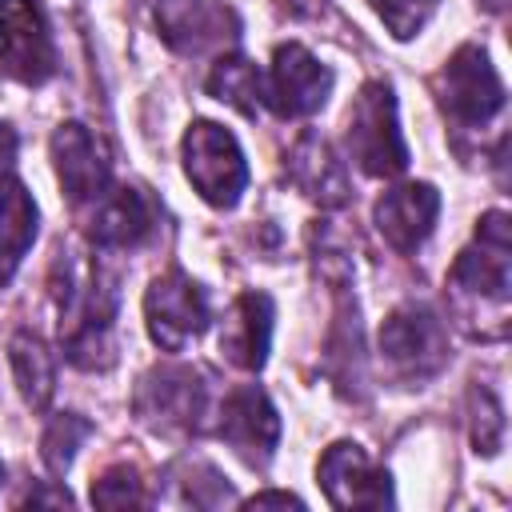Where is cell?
<instances>
[{
    "label": "cell",
    "instance_id": "9c48e42d",
    "mask_svg": "<svg viewBox=\"0 0 512 512\" xmlns=\"http://www.w3.org/2000/svg\"><path fill=\"white\" fill-rule=\"evenodd\" d=\"M316 476H320V484L336 508H384V504H392L388 472L376 468L360 444H348V440L332 444L320 456Z\"/></svg>",
    "mask_w": 512,
    "mask_h": 512
},
{
    "label": "cell",
    "instance_id": "d4e9b609",
    "mask_svg": "<svg viewBox=\"0 0 512 512\" xmlns=\"http://www.w3.org/2000/svg\"><path fill=\"white\" fill-rule=\"evenodd\" d=\"M484 4H488V8H504V0H484Z\"/></svg>",
    "mask_w": 512,
    "mask_h": 512
},
{
    "label": "cell",
    "instance_id": "6da1fadb",
    "mask_svg": "<svg viewBox=\"0 0 512 512\" xmlns=\"http://www.w3.org/2000/svg\"><path fill=\"white\" fill-rule=\"evenodd\" d=\"M348 152L368 176H396L408 168V144L396 124V100L388 84H364L348 112Z\"/></svg>",
    "mask_w": 512,
    "mask_h": 512
},
{
    "label": "cell",
    "instance_id": "e0dca14e",
    "mask_svg": "<svg viewBox=\"0 0 512 512\" xmlns=\"http://www.w3.org/2000/svg\"><path fill=\"white\" fill-rule=\"evenodd\" d=\"M288 168H292V180H296L312 200H320V204H328V208L348 200V176H344V164L336 160V152H332L320 136L304 132V136L296 140V148H292Z\"/></svg>",
    "mask_w": 512,
    "mask_h": 512
},
{
    "label": "cell",
    "instance_id": "ba28073f",
    "mask_svg": "<svg viewBox=\"0 0 512 512\" xmlns=\"http://www.w3.org/2000/svg\"><path fill=\"white\" fill-rule=\"evenodd\" d=\"M332 92V72L300 44H280L268 68L264 100L272 104L276 116H308L316 112Z\"/></svg>",
    "mask_w": 512,
    "mask_h": 512
},
{
    "label": "cell",
    "instance_id": "5bb4252c",
    "mask_svg": "<svg viewBox=\"0 0 512 512\" xmlns=\"http://www.w3.org/2000/svg\"><path fill=\"white\" fill-rule=\"evenodd\" d=\"M156 232V208L140 188H116L96 200L92 216V244L104 252L140 248Z\"/></svg>",
    "mask_w": 512,
    "mask_h": 512
},
{
    "label": "cell",
    "instance_id": "30bf717a",
    "mask_svg": "<svg viewBox=\"0 0 512 512\" xmlns=\"http://www.w3.org/2000/svg\"><path fill=\"white\" fill-rule=\"evenodd\" d=\"M52 156H56V172L64 192L76 204L100 200L112 184V160L108 148L100 144V136L84 124H60L52 136Z\"/></svg>",
    "mask_w": 512,
    "mask_h": 512
},
{
    "label": "cell",
    "instance_id": "2e32d148",
    "mask_svg": "<svg viewBox=\"0 0 512 512\" xmlns=\"http://www.w3.org/2000/svg\"><path fill=\"white\" fill-rule=\"evenodd\" d=\"M32 240H36V204L28 188L12 172H4L0 176V284L12 280Z\"/></svg>",
    "mask_w": 512,
    "mask_h": 512
},
{
    "label": "cell",
    "instance_id": "7402d4cb",
    "mask_svg": "<svg viewBox=\"0 0 512 512\" xmlns=\"http://www.w3.org/2000/svg\"><path fill=\"white\" fill-rule=\"evenodd\" d=\"M472 440L480 452H496L504 440V412L488 388H472Z\"/></svg>",
    "mask_w": 512,
    "mask_h": 512
},
{
    "label": "cell",
    "instance_id": "8fae6325",
    "mask_svg": "<svg viewBox=\"0 0 512 512\" xmlns=\"http://www.w3.org/2000/svg\"><path fill=\"white\" fill-rule=\"evenodd\" d=\"M216 432L252 464H264L280 440V416L272 408V400L256 388V384H244L236 392L224 396L220 404V420H216Z\"/></svg>",
    "mask_w": 512,
    "mask_h": 512
},
{
    "label": "cell",
    "instance_id": "ffe728a7",
    "mask_svg": "<svg viewBox=\"0 0 512 512\" xmlns=\"http://www.w3.org/2000/svg\"><path fill=\"white\" fill-rule=\"evenodd\" d=\"M92 504H100V508H144V504H152V496L144 492V480H140V472L136 468H128V464H116V468H108L96 484H92Z\"/></svg>",
    "mask_w": 512,
    "mask_h": 512
},
{
    "label": "cell",
    "instance_id": "4fadbf2b",
    "mask_svg": "<svg viewBox=\"0 0 512 512\" xmlns=\"http://www.w3.org/2000/svg\"><path fill=\"white\" fill-rule=\"evenodd\" d=\"M440 216V196L432 184H400L380 196L376 228L396 252H416Z\"/></svg>",
    "mask_w": 512,
    "mask_h": 512
},
{
    "label": "cell",
    "instance_id": "ac0fdd59",
    "mask_svg": "<svg viewBox=\"0 0 512 512\" xmlns=\"http://www.w3.org/2000/svg\"><path fill=\"white\" fill-rule=\"evenodd\" d=\"M8 356H12V372H16L24 400L32 408H44L56 392V364H52V352L44 348V340L32 332H16L8 340Z\"/></svg>",
    "mask_w": 512,
    "mask_h": 512
},
{
    "label": "cell",
    "instance_id": "3957f363",
    "mask_svg": "<svg viewBox=\"0 0 512 512\" xmlns=\"http://www.w3.org/2000/svg\"><path fill=\"white\" fill-rule=\"evenodd\" d=\"M380 352H384L388 368L400 380L420 384V380L436 376L448 364V332H444V320L428 304H404V308H396L384 320V328H380Z\"/></svg>",
    "mask_w": 512,
    "mask_h": 512
},
{
    "label": "cell",
    "instance_id": "7a4b0ae2",
    "mask_svg": "<svg viewBox=\"0 0 512 512\" xmlns=\"http://www.w3.org/2000/svg\"><path fill=\"white\" fill-rule=\"evenodd\" d=\"M184 172L192 188L216 208H232L248 184V164L236 136L212 120H196L184 132Z\"/></svg>",
    "mask_w": 512,
    "mask_h": 512
},
{
    "label": "cell",
    "instance_id": "484cf974",
    "mask_svg": "<svg viewBox=\"0 0 512 512\" xmlns=\"http://www.w3.org/2000/svg\"><path fill=\"white\" fill-rule=\"evenodd\" d=\"M0 480H4V464H0Z\"/></svg>",
    "mask_w": 512,
    "mask_h": 512
},
{
    "label": "cell",
    "instance_id": "9a60e30c",
    "mask_svg": "<svg viewBox=\"0 0 512 512\" xmlns=\"http://www.w3.org/2000/svg\"><path fill=\"white\" fill-rule=\"evenodd\" d=\"M268 340H272V300L264 292L236 296V304L228 308V320L220 328V352L236 368L256 372L268 356Z\"/></svg>",
    "mask_w": 512,
    "mask_h": 512
},
{
    "label": "cell",
    "instance_id": "cb8c5ba5",
    "mask_svg": "<svg viewBox=\"0 0 512 512\" xmlns=\"http://www.w3.org/2000/svg\"><path fill=\"white\" fill-rule=\"evenodd\" d=\"M252 504H300L296 496H288V492H268V496H256Z\"/></svg>",
    "mask_w": 512,
    "mask_h": 512
},
{
    "label": "cell",
    "instance_id": "7c38bea8",
    "mask_svg": "<svg viewBox=\"0 0 512 512\" xmlns=\"http://www.w3.org/2000/svg\"><path fill=\"white\" fill-rule=\"evenodd\" d=\"M156 24L176 52L220 48L236 36V16L220 0H160Z\"/></svg>",
    "mask_w": 512,
    "mask_h": 512
},
{
    "label": "cell",
    "instance_id": "5b68a950",
    "mask_svg": "<svg viewBox=\"0 0 512 512\" xmlns=\"http://www.w3.org/2000/svg\"><path fill=\"white\" fill-rule=\"evenodd\" d=\"M144 316H148L152 340L164 352H180L208 328V300L180 268H172L152 280L144 296Z\"/></svg>",
    "mask_w": 512,
    "mask_h": 512
},
{
    "label": "cell",
    "instance_id": "8992f818",
    "mask_svg": "<svg viewBox=\"0 0 512 512\" xmlns=\"http://www.w3.org/2000/svg\"><path fill=\"white\" fill-rule=\"evenodd\" d=\"M0 68L24 84L56 72V48L36 0H0Z\"/></svg>",
    "mask_w": 512,
    "mask_h": 512
},
{
    "label": "cell",
    "instance_id": "277c9868",
    "mask_svg": "<svg viewBox=\"0 0 512 512\" xmlns=\"http://www.w3.org/2000/svg\"><path fill=\"white\" fill-rule=\"evenodd\" d=\"M440 104L456 124H488L504 108V84L476 44H464L440 72Z\"/></svg>",
    "mask_w": 512,
    "mask_h": 512
},
{
    "label": "cell",
    "instance_id": "44dd1931",
    "mask_svg": "<svg viewBox=\"0 0 512 512\" xmlns=\"http://www.w3.org/2000/svg\"><path fill=\"white\" fill-rule=\"evenodd\" d=\"M84 436H88V424L80 416H56L52 428L44 432V464L52 472H64L72 464V452H76V444Z\"/></svg>",
    "mask_w": 512,
    "mask_h": 512
},
{
    "label": "cell",
    "instance_id": "52a82bcc",
    "mask_svg": "<svg viewBox=\"0 0 512 512\" xmlns=\"http://www.w3.org/2000/svg\"><path fill=\"white\" fill-rule=\"evenodd\" d=\"M208 408V388L200 380L196 368H156L144 376L140 392H136V412L156 424L160 432H188L200 424Z\"/></svg>",
    "mask_w": 512,
    "mask_h": 512
},
{
    "label": "cell",
    "instance_id": "d6986e66",
    "mask_svg": "<svg viewBox=\"0 0 512 512\" xmlns=\"http://www.w3.org/2000/svg\"><path fill=\"white\" fill-rule=\"evenodd\" d=\"M208 92L232 108H240L244 116H256L264 104V80L260 68L244 56H220L208 72Z\"/></svg>",
    "mask_w": 512,
    "mask_h": 512
},
{
    "label": "cell",
    "instance_id": "603a6c76",
    "mask_svg": "<svg viewBox=\"0 0 512 512\" xmlns=\"http://www.w3.org/2000/svg\"><path fill=\"white\" fill-rule=\"evenodd\" d=\"M372 4H376L380 20L388 24V32L396 40L416 36L424 28V20L432 16V8H436V0H372Z\"/></svg>",
    "mask_w": 512,
    "mask_h": 512
}]
</instances>
